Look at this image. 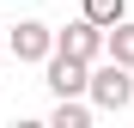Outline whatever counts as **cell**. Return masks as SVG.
I'll return each instance as SVG.
<instances>
[{"label":"cell","mask_w":134,"mask_h":128,"mask_svg":"<svg viewBox=\"0 0 134 128\" xmlns=\"http://www.w3.org/2000/svg\"><path fill=\"white\" fill-rule=\"evenodd\" d=\"M85 98H92V110H128L134 104V67H122V61H104V67H92V79H85Z\"/></svg>","instance_id":"obj_1"},{"label":"cell","mask_w":134,"mask_h":128,"mask_svg":"<svg viewBox=\"0 0 134 128\" xmlns=\"http://www.w3.org/2000/svg\"><path fill=\"white\" fill-rule=\"evenodd\" d=\"M43 79H49V92H55V98H85L92 61H79V55H61V49H49V61H43Z\"/></svg>","instance_id":"obj_2"},{"label":"cell","mask_w":134,"mask_h":128,"mask_svg":"<svg viewBox=\"0 0 134 128\" xmlns=\"http://www.w3.org/2000/svg\"><path fill=\"white\" fill-rule=\"evenodd\" d=\"M49 49H55V25H43V18H18V31H12V61L37 67V61H49Z\"/></svg>","instance_id":"obj_3"},{"label":"cell","mask_w":134,"mask_h":128,"mask_svg":"<svg viewBox=\"0 0 134 128\" xmlns=\"http://www.w3.org/2000/svg\"><path fill=\"white\" fill-rule=\"evenodd\" d=\"M55 49H61V55H79V61H98V55H104V25H92V18L79 12L67 31H55Z\"/></svg>","instance_id":"obj_4"},{"label":"cell","mask_w":134,"mask_h":128,"mask_svg":"<svg viewBox=\"0 0 134 128\" xmlns=\"http://www.w3.org/2000/svg\"><path fill=\"white\" fill-rule=\"evenodd\" d=\"M104 55L122 61V67H134V25H128V18H116V25L104 31Z\"/></svg>","instance_id":"obj_5"},{"label":"cell","mask_w":134,"mask_h":128,"mask_svg":"<svg viewBox=\"0 0 134 128\" xmlns=\"http://www.w3.org/2000/svg\"><path fill=\"white\" fill-rule=\"evenodd\" d=\"M85 122H92V104L85 98H61L55 116H49V128H85Z\"/></svg>","instance_id":"obj_6"},{"label":"cell","mask_w":134,"mask_h":128,"mask_svg":"<svg viewBox=\"0 0 134 128\" xmlns=\"http://www.w3.org/2000/svg\"><path fill=\"white\" fill-rule=\"evenodd\" d=\"M79 12L92 18V25H104V31H110L116 18H128V0H79Z\"/></svg>","instance_id":"obj_7"}]
</instances>
